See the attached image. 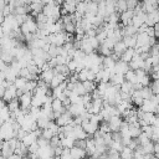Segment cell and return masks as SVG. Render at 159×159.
<instances>
[{"label":"cell","mask_w":159,"mask_h":159,"mask_svg":"<svg viewBox=\"0 0 159 159\" xmlns=\"http://www.w3.org/2000/svg\"><path fill=\"white\" fill-rule=\"evenodd\" d=\"M116 10L117 12H123L125 10H128V5H127V0H117L116 2Z\"/></svg>","instance_id":"obj_27"},{"label":"cell","mask_w":159,"mask_h":159,"mask_svg":"<svg viewBox=\"0 0 159 159\" xmlns=\"http://www.w3.org/2000/svg\"><path fill=\"white\" fill-rule=\"evenodd\" d=\"M71 155H72V158L78 159V158L86 157L87 155V152H86V149H82V148H78V147H75L73 145L71 148Z\"/></svg>","instance_id":"obj_16"},{"label":"cell","mask_w":159,"mask_h":159,"mask_svg":"<svg viewBox=\"0 0 159 159\" xmlns=\"http://www.w3.org/2000/svg\"><path fill=\"white\" fill-rule=\"evenodd\" d=\"M124 80H125V81H129V82H132V83L138 82V77H137L135 71L132 70V68H129V70L124 73Z\"/></svg>","instance_id":"obj_22"},{"label":"cell","mask_w":159,"mask_h":159,"mask_svg":"<svg viewBox=\"0 0 159 159\" xmlns=\"http://www.w3.org/2000/svg\"><path fill=\"white\" fill-rule=\"evenodd\" d=\"M0 152H1V157H4V158H10L14 154V149L10 147L9 140H4L2 142V145H1Z\"/></svg>","instance_id":"obj_10"},{"label":"cell","mask_w":159,"mask_h":159,"mask_svg":"<svg viewBox=\"0 0 159 159\" xmlns=\"http://www.w3.org/2000/svg\"><path fill=\"white\" fill-rule=\"evenodd\" d=\"M7 66H9V65H7V63H5V62L0 58V71H2V72H4V71L6 70V67H7Z\"/></svg>","instance_id":"obj_46"},{"label":"cell","mask_w":159,"mask_h":159,"mask_svg":"<svg viewBox=\"0 0 159 159\" xmlns=\"http://www.w3.org/2000/svg\"><path fill=\"white\" fill-rule=\"evenodd\" d=\"M134 16V11L133 9H128L123 12H120V24L122 25H130L132 24V17Z\"/></svg>","instance_id":"obj_6"},{"label":"cell","mask_w":159,"mask_h":159,"mask_svg":"<svg viewBox=\"0 0 159 159\" xmlns=\"http://www.w3.org/2000/svg\"><path fill=\"white\" fill-rule=\"evenodd\" d=\"M140 93H142V97L144 98V99H149L154 93H153V91H152V88H150V86H143L142 88H140Z\"/></svg>","instance_id":"obj_25"},{"label":"cell","mask_w":159,"mask_h":159,"mask_svg":"<svg viewBox=\"0 0 159 159\" xmlns=\"http://www.w3.org/2000/svg\"><path fill=\"white\" fill-rule=\"evenodd\" d=\"M53 0H41V2L45 5V4H48V2H52Z\"/></svg>","instance_id":"obj_51"},{"label":"cell","mask_w":159,"mask_h":159,"mask_svg":"<svg viewBox=\"0 0 159 159\" xmlns=\"http://www.w3.org/2000/svg\"><path fill=\"white\" fill-rule=\"evenodd\" d=\"M129 68H130V67H129V63H128V62H125V61H123V60H120V58H119L118 61H116V65H114L116 72L124 75Z\"/></svg>","instance_id":"obj_9"},{"label":"cell","mask_w":159,"mask_h":159,"mask_svg":"<svg viewBox=\"0 0 159 159\" xmlns=\"http://www.w3.org/2000/svg\"><path fill=\"white\" fill-rule=\"evenodd\" d=\"M16 91H17V87H16L14 83H11V84L5 89V93H4V96H2V99L7 103V102H10L11 99L16 98V97H17V96H16Z\"/></svg>","instance_id":"obj_4"},{"label":"cell","mask_w":159,"mask_h":159,"mask_svg":"<svg viewBox=\"0 0 159 159\" xmlns=\"http://www.w3.org/2000/svg\"><path fill=\"white\" fill-rule=\"evenodd\" d=\"M92 1H94V2H97V4H99V2H102V1H104V0H92Z\"/></svg>","instance_id":"obj_52"},{"label":"cell","mask_w":159,"mask_h":159,"mask_svg":"<svg viewBox=\"0 0 159 159\" xmlns=\"http://www.w3.org/2000/svg\"><path fill=\"white\" fill-rule=\"evenodd\" d=\"M53 2H55L56 5H58V6H61V5L65 2V0H53Z\"/></svg>","instance_id":"obj_49"},{"label":"cell","mask_w":159,"mask_h":159,"mask_svg":"<svg viewBox=\"0 0 159 159\" xmlns=\"http://www.w3.org/2000/svg\"><path fill=\"white\" fill-rule=\"evenodd\" d=\"M73 92L77 93L78 96H83L84 93H87V92H86V88H84V86H83V83H82V81H78V82L75 83V89H73Z\"/></svg>","instance_id":"obj_26"},{"label":"cell","mask_w":159,"mask_h":159,"mask_svg":"<svg viewBox=\"0 0 159 159\" xmlns=\"http://www.w3.org/2000/svg\"><path fill=\"white\" fill-rule=\"evenodd\" d=\"M6 104H7V108L10 109V112L19 109V108H20V101H19V97H16V98L11 99V101H10V102H7Z\"/></svg>","instance_id":"obj_28"},{"label":"cell","mask_w":159,"mask_h":159,"mask_svg":"<svg viewBox=\"0 0 159 159\" xmlns=\"http://www.w3.org/2000/svg\"><path fill=\"white\" fill-rule=\"evenodd\" d=\"M5 89H6V88L0 83V98H2V96H4V93H5Z\"/></svg>","instance_id":"obj_48"},{"label":"cell","mask_w":159,"mask_h":159,"mask_svg":"<svg viewBox=\"0 0 159 159\" xmlns=\"http://www.w3.org/2000/svg\"><path fill=\"white\" fill-rule=\"evenodd\" d=\"M4 20H5V16L2 15V12H0V25L4 22Z\"/></svg>","instance_id":"obj_50"},{"label":"cell","mask_w":159,"mask_h":159,"mask_svg":"<svg viewBox=\"0 0 159 159\" xmlns=\"http://www.w3.org/2000/svg\"><path fill=\"white\" fill-rule=\"evenodd\" d=\"M134 56V47H127V50L120 55V60L125 61V62H129Z\"/></svg>","instance_id":"obj_20"},{"label":"cell","mask_w":159,"mask_h":159,"mask_svg":"<svg viewBox=\"0 0 159 159\" xmlns=\"http://www.w3.org/2000/svg\"><path fill=\"white\" fill-rule=\"evenodd\" d=\"M51 107H52V109L56 112V111H60L61 113H63V112H66L67 111V108L63 106V102L60 99V98H53L52 99V103H51Z\"/></svg>","instance_id":"obj_14"},{"label":"cell","mask_w":159,"mask_h":159,"mask_svg":"<svg viewBox=\"0 0 159 159\" xmlns=\"http://www.w3.org/2000/svg\"><path fill=\"white\" fill-rule=\"evenodd\" d=\"M134 154V150L132 148H129L128 145L123 147V149L120 150V158H132Z\"/></svg>","instance_id":"obj_29"},{"label":"cell","mask_w":159,"mask_h":159,"mask_svg":"<svg viewBox=\"0 0 159 159\" xmlns=\"http://www.w3.org/2000/svg\"><path fill=\"white\" fill-rule=\"evenodd\" d=\"M128 130H129V134L132 138H135V137H139V134L142 133V127L139 124V122L137 123H132L128 125Z\"/></svg>","instance_id":"obj_12"},{"label":"cell","mask_w":159,"mask_h":159,"mask_svg":"<svg viewBox=\"0 0 159 159\" xmlns=\"http://www.w3.org/2000/svg\"><path fill=\"white\" fill-rule=\"evenodd\" d=\"M55 76V71H53V67H47V68H45V70H42L41 71V73H40V78L41 80H43L46 83H51V80H52V77Z\"/></svg>","instance_id":"obj_8"},{"label":"cell","mask_w":159,"mask_h":159,"mask_svg":"<svg viewBox=\"0 0 159 159\" xmlns=\"http://www.w3.org/2000/svg\"><path fill=\"white\" fill-rule=\"evenodd\" d=\"M73 137L76 139H84V138L88 137V134H87V132L83 129V127L81 124H76L73 127Z\"/></svg>","instance_id":"obj_11"},{"label":"cell","mask_w":159,"mask_h":159,"mask_svg":"<svg viewBox=\"0 0 159 159\" xmlns=\"http://www.w3.org/2000/svg\"><path fill=\"white\" fill-rule=\"evenodd\" d=\"M32 92H24L20 97H19V101H20V107L22 109L25 108H31V99H32Z\"/></svg>","instance_id":"obj_3"},{"label":"cell","mask_w":159,"mask_h":159,"mask_svg":"<svg viewBox=\"0 0 159 159\" xmlns=\"http://www.w3.org/2000/svg\"><path fill=\"white\" fill-rule=\"evenodd\" d=\"M37 134H36V132L35 130H31V132H27V134L21 139L22 140V143L26 145V147H29L30 144H32L34 142H36L37 140Z\"/></svg>","instance_id":"obj_13"},{"label":"cell","mask_w":159,"mask_h":159,"mask_svg":"<svg viewBox=\"0 0 159 159\" xmlns=\"http://www.w3.org/2000/svg\"><path fill=\"white\" fill-rule=\"evenodd\" d=\"M124 41V43L127 45V47H137V35H125L122 39Z\"/></svg>","instance_id":"obj_15"},{"label":"cell","mask_w":159,"mask_h":159,"mask_svg":"<svg viewBox=\"0 0 159 159\" xmlns=\"http://www.w3.org/2000/svg\"><path fill=\"white\" fill-rule=\"evenodd\" d=\"M53 135H55V133H53L50 128H43L42 132H41V137H43V138H46V139H48V140H50Z\"/></svg>","instance_id":"obj_37"},{"label":"cell","mask_w":159,"mask_h":159,"mask_svg":"<svg viewBox=\"0 0 159 159\" xmlns=\"http://www.w3.org/2000/svg\"><path fill=\"white\" fill-rule=\"evenodd\" d=\"M157 143H159V138H158V139H157Z\"/></svg>","instance_id":"obj_53"},{"label":"cell","mask_w":159,"mask_h":159,"mask_svg":"<svg viewBox=\"0 0 159 159\" xmlns=\"http://www.w3.org/2000/svg\"><path fill=\"white\" fill-rule=\"evenodd\" d=\"M82 83H83V86H84V88H86V92H87V93H92V92H93V89H96V88H97V83H96L94 81L86 80V81H83Z\"/></svg>","instance_id":"obj_24"},{"label":"cell","mask_w":159,"mask_h":159,"mask_svg":"<svg viewBox=\"0 0 159 159\" xmlns=\"http://www.w3.org/2000/svg\"><path fill=\"white\" fill-rule=\"evenodd\" d=\"M98 12V4L94 2V1H89L87 2V9H86V14H89V15H97Z\"/></svg>","instance_id":"obj_21"},{"label":"cell","mask_w":159,"mask_h":159,"mask_svg":"<svg viewBox=\"0 0 159 159\" xmlns=\"http://www.w3.org/2000/svg\"><path fill=\"white\" fill-rule=\"evenodd\" d=\"M47 52H48V55H50L51 57H56V56H58V55H60L58 46H56V45L51 43V45H50V47H48V50H47Z\"/></svg>","instance_id":"obj_34"},{"label":"cell","mask_w":159,"mask_h":159,"mask_svg":"<svg viewBox=\"0 0 159 159\" xmlns=\"http://www.w3.org/2000/svg\"><path fill=\"white\" fill-rule=\"evenodd\" d=\"M87 72H88V68H82L80 72H78V78H80V81H86L87 80Z\"/></svg>","instance_id":"obj_42"},{"label":"cell","mask_w":159,"mask_h":159,"mask_svg":"<svg viewBox=\"0 0 159 159\" xmlns=\"http://www.w3.org/2000/svg\"><path fill=\"white\" fill-rule=\"evenodd\" d=\"M143 112H154L155 109V104L150 101V99H144L143 101V104L139 107Z\"/></svg>","instance_id":"obj_19"},{"label":"cell","mask_w":159,"mask_h":159,"mask_svg":"<svg viewBox=\"0 0 159 159\" xmlns=\"http://www.w3.org/2000/svg\"><path fill=\"white\" fill-rule=\"evenodd\" d=\"M67 111L73 116V117H77V116H81L84 111H86V107L82 102L80 103H71L70 107L67 108Z\"/></svg>","instance_id":"obj_2"},{"label":"cell","mask_w":159,"mask_h":159,"mask_svg":"<svg viewBox=\"0 0 159 159\" xmlns=\"http://www.w3.org/2000/svg\"><path fill=\"white\" fill-rule=\"evenodd\" d=\"M0 137L4 140H9L10 138L15 137V132L12 129V125H11L10 120H6V122H4L1 124V127H0Z\"/></svg>","instance_id":"obj_1"},{"label":"cell","mask_w":159,"mask_h":159,"mask_svg":"<svg viewBox=\"0 0 159 159\" xmlns=\"http://www.w3.org/2000/svg\"><path fill=\"white\" fill-rule=\"evenodd\" d=\"M0 127H1V124H0Z\"/></svg>","instance_id":"obj_55"},{"label":"cell","mask_w":159,"mask_h":159,"mask_svg":"<svg viewBox=\"0 0 159 159\" xmlns=\"http://www.w3.org/2000/svg\"><path fill=\"white\" fill-rule=\"evenodd\" d=\"M122 122H123V120H122V118H120L119 114H114V116H112V117L109 118V120H108L111 132H117V130H119Z\"/></svg>","instance_id":"obj_5"},{"label":"cell","mask_w":159,"mask_h":159,"mask_svg":"<svg viewBox=\"0 0 159 159\" xmlns=\"http://www.w3.org/2000/svg\"><path fill=\"white\" fill-rule=\"evenodd\" d=\"M50 145H51L52 148H56V147L61 145V138L58 137V134H55V135L50 139Z\"/></svg>","instance_id":"obj_36"},{"label":"cell","mask_w":159,"mask_h":159,"mask_svg":"<svg viewBox=\"0 0 159 159\" xmlns=\"http://www.w3.org/2000/svg\"><path fill=\"white\" fill-rule=\"evenodd\" d=\"M19 76H21V77H25V78L30 80L31 73H30V71H29L27 66H26V67H21V68H20V71H19Z\"/></svg>","instance_id":"obj_39"},{"label":"cell","mask_w":159,"mask_h":159,"mask_svg":"<svg viewBox=\"0 0 159 159\" xmlns=\"http://www.w3.org/2000/svg\"><path fill=\"white\" fill-rule=\"evenodd\" d=\"M120 91H122V92H125V93L132 94V93H133V91H134V88H133V83H132V82H129V81H125V80H124V82L120 84Z\"/></svg>","instance_id":"obj_23"},{"label":"cell","mask_w":159,"mask_h":159,"mask_svg":"<svg viewBox=\"0 0 159 159\" xmlns=\"http://www.w3.org/2000/svg\"><path fill=\"white\" fill-rule=\"evenodd\" d=\"M109 82H111L112 84H122V83L124 82V75L118 73V72H116V73L111 75Z\"/></svg>","instance_id":"obj_18"},{"label":"cell","mask_w":159,"mask_h":159,"mask_svg":"<svg viewBox=\"0 0 159 159\" xmlns=\"http://www.w3.org/2000/svg\"><path fill=\"white\" fill-rule=\"evenodd\" d=\"M98 15H101V16H107V10H106V1H102V2H99L98 4V12H97Z\"/></svg>","instance_id":"obj_38"},{"label":"cell","mask_w":159,"mask_h":159,"mask_svg":"<svg viewBox=\"0 0 159 159\" xmlns=\"http://www.w3.org/2000/svg\"><path fill=\"white\" fill-rule=\"evenodd\" d=\"M26 82H27V78L21 77V76H17V77L15 78V81H14V84H15L17 88H22V87L26 84Z\"/></svg>","instance_id":"obj_32"},{"label":"cell","mask_w":159,"mask_h":159,"mask_svg":"<svg viewBox=\"0 0 159 159\" xmlns=\"http://www.w3.org/2000/svg\"><path fill=\"white\" fill-rule=\"evenodd\" d=\"M103 66L104 67H108V68H114V65H116V61L111 57V56H103V61H102Z\"/></svg>","instance_id":"obj_30"},{"label":"cell","mask_w":159,"mask_h":159,"mask_svg":"<svg viewBox=\"0 0 159 159\" xmlns=\"http://www.w3.org/2000/svg\"><path fill=\"white\" fill-rule=\"evenodd\" d=\"M75 147H78V148H82V149H86L87 147V139H75Z\"/></svg>","instance_id":"obj_40"},{"label":"cell","mask_w":159,"mask_h":159,"mask_svg":"<svg viewBox=\"0 0 159 159\" xmlns=\"http://www.w3.org/2000/svg\"><path fill=\"white\" fill-rule=\"evenodd\" d=\"M128 63H129V67H130L132 70H138V68H143V66H144V60H143L139 55H135V53H134L133 58H132Z\"/></svg>","instance_id":"obj_7"},{"label":"cell","mask_w":159,"mask_h":159,"mask_svg":"<svg viewBox=\"0 0 159 159\" xmlns=\"http://www.w3.org/2000/svg\"><path fill=\"white\" fill-rule=\"evenodd\" d=\"M154 154H155V157H159V143H154Z\"/></svg>","instance_id":"obj_47"},{"label":"cell","mask_w":159,"mask_h":159,"mask_svg":"<svg viewBox=\"0 0 159 159\" xmlns=\"http://www.w3.org/2000/svg\"><path fill=\"white\" fill-rule=\"evenodd\" d=\"M27 148H29V153H37L39 149H40V145H39V143H37V140H36V142H34L32 144H30Z\"/></svg>","instance_id":"obj_41"},{"label":"cell","mask_w":159,"mask_h":159,"mask_svg":"<svg viewBox=\"0 0 159 159\" xmlns=\"http://www.w3.org/2000/svg\"><path fill=\"white\" fill-rule=\"evenodd\" d=\"M158 43H159V39H158Z\"/></svg>","instance_id":"obj_54"},{"label":"cell","mask_w":159,"mask_h":159,"mask_svg":"<svg viewBox=\"0 0 159 159\" xmlns=\"http://www.w3.org/2000/svg\"><path fill=\"white\" fill-rule=\"evenodd\" d=\"M53 149H55V157H60V155L62 154L63 147H62V145H58V147H56V148H53Z\"/></svg>","instance_id":"obj_45"},{"label":"cell","mask_w":159,"mask_h":159,"mask_svg":"<svg viewBox=\"0 0 159 159\" xmlns=\"http://www.w3.org/2000/svg\"><path fill=\"white\" fill-rule=\"evenodd\" d=\"M60 158H63V159L72 158V155H71V148H65L63 147V150H62V154L60 155Z\"/></svg>","instance_id":"obj_44"},{"label":"cell","mask_w":159,"mask_h":159,"mask_svg":"<svg viewBox=\"0 0 159 159\" xmlns=\"http://www.w3.org/2000/svg\"><path fill=\"white\" fill-rule=\"evenodd\" d=\"M143 147V152H144V154L145 153H154L153 150H154V142L150 139L148 143H145V144H143L142 145Z\"/></svg>","instance_id":"obj_33"},{"label":"cell","mask_w":159,"mask_h":159,"mask_svg":"<svg viewBox=\"0 0 159 159\" xmlns=\"http://www.w3.org/2000/svg\"><path fill=\"white\" fill-rule=\"evenodd\" d=\"M139 82H140L143 86H150V75L147 73L144 77H142V78L139 80Z\"/></svg>","instance_id":"obj_43"},{"label":"cell","mask_w":159,"mask_h":159,"mask_svg":"<svg viewBox=\"0 0 159 159\" xmlns=\"http://www.w3.org/2000/svg\"><path fill=\"white\" fill-rule=\"evenodd\" d=\"M125 50H127V45L124 43V41H123V40H120V41H118V42H116V43H114L113 52H114V53H117L119 57H120V55H122Z\"/></svg>","instance_id":"obj_17"},{"label":"cell","mask_w":159,"mask_h":159,"mask_svg":"<svg viewBox=\"0 0 159 159\" xmlns=\"http://www.w3.org/2000/svg\"><path fill=\"white\" fill-rule=\"evenodd\" d=\"M63 25H65V31L66 32H70V34H75L76 32V24L75 22L68 21V22H66Z\"/></svg>","instance_id":"obj_35"},{"label":"cell","mask_w":159,"mask_h":159,"mask_svg":"<svg viewBox=\"0 0 159 159\" xmlns=\"http://www.w3.org/2000/svg\"><path fill=\"white\" fill-rule=\"evenodd\" d=\"M86 9H87V2H84V1H80L76 5V12H78L82 16L86 14Z\"/></svg>","instance_id":"obj_31"}]
</instances>
